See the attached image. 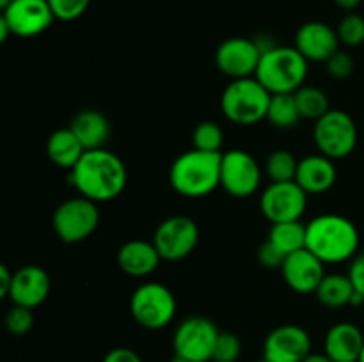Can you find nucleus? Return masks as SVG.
I'll use <instances>...</instances> for the list:
<instances>
[{
	"label": "nucleus",
	"instance_id": "17",
	"mask_svg": "<svg viewBox=\"0 0 364 362\" xmlns=\"http://www.w3.org/2000/svg\"><path fill=\"white\" fill-rule=\"evenodd\" d=\"M50 277L46 270L38 265H25L13 273V286L9 291V300L14 305L36 309L48 298Z\"/></svg>",
	"mask_w": 364,
	"mask_h": 362
},
{
	"label": "nucleus",
	"instance_id": "33",
	"mask_svg": "<svg viewBox=\"0 0 364 362\" xmlns=\"http://www.w3.org/2000/svg\"><path fill=\"white\" fill-rule=\"evenodd\" d=\"M48 4L55 20L73 21L87 11L91 0H48Z\"/></svg>",
	"mask_w": 364,
	"mask_h": 362
},
{
	"label": "nucleus",
	"instance_id": "21",
	"mask_svg": "<svg viewBox=\"0 0 364 362\" xmlns=\"http://www.w3.org/2000/svg\"><path fill=\"white\" fill-rule=\"evenodd\" d=\"M162 256L153 241L130 240L117 251V265L130 277H148L162 263Z\"/></svg>",
	"mask_w": 364,
	"mask_h": 362
},
{
	"label": "nucleus",
	"instance_id": "13",
	"mask_svg": "<svg viewBox=\"0 0 364 362\" xmlns=\"http://www.w3.org/2000/svg\"><path fill=\"white\" fill-rule=\"evenodd\" d=\"M262 50L256 39L230 38L219 45L215 52V64L220 73L231 80L255 77L258 70Z\"/></svg>",
	"mask_w": 364,
	"mask_h": 362
},
{
	"label": "nucleus",
	"instance_id": "23",
	"mask_svg": "<svg viewBox=\"0 0 364 362\" xmlns=\"http://www.w3.org/2000/svg\"><path fill=\"white\" fill-rule=\"evenodd\" d=\"M84 146L78 141L77 135L70 130V126L55 130L46 142V155H48L50 162L60 169H73L78 160L84 156Z\"/></svg>",
	"mask_w": 364,
	"mask_h": 362
},
{
	"label": "nucleus",
	"instance_id": "2",
	"mask_svg": "<svg viewBox=\"0 0 364 362\" xmlns=\"http://www.w3.org/2000/svg\"><path fill=\"white\" fill-rule=\"evenodd\" d=\"M306 248L329 265L348 261L358 256L359 231L347 216L318 215L306 224Z\"/></svg>",
	"mask_w": 364,
	"mask_h": 362
},
{
	"label": "nucleus",
	"instance_id": "26",
	"mask_svg": "<svg viewBox=\"0 0 364 362\" xmlns=\"http://www.w3.org/2000/svg\"><path fill=\"white\" fill-rule=\"evenodd\" d=\"M301 119L302 117L301 112H299L294 92L272 94L269 112H267V121H269L272 126L279 128V130H290V128L297 126V123Z\"/></svg>",
	"mask_w": 364,
	"mask_h": 362
},
{
	"label": "nucleus",
	"instance_id": "36",
	"mask_svg": "<svg viewBox=\"0 0 364 362\" xmlns=\"http://www.w3.org/2000/svg\"><path fill=\"white\" fill-rule=\"evenodd\" d=\"M348 277H350L355 291L364 297V252H361V254H358L352 259L350 268H348Z\"/></svg>",
	"mask_w": 364,
	"mask_h": 362
},
{
	"label": "nucleus",
	"instance_id": "12",
	"mask_svg": "<svg viewBox=\"0 0 364 362\" xmlns=\"http://www.w3.org/2000/svg\"><path fill=\"white\" fill-rule=\"evenodd\" d=\"M308 208V194L297 181L270 183L259 197V209L270 224L301 220Z\"/></svg>",
	"mask_w": 364,
	"mask_h": 362
},
{
	"label": "nucleus",
	"instance_id": "27",
	"mask_svg": "<svg viewBox=\"0 0 364 362\" xmlns=\"http://www.w3.org/2000/svg\"><path fill=\"white\" fill-rule=\"evenodd\" d=\"M294 96L302 119L318 121L320 117L326 116L331 110L329 96H327L320 87L302 85L301 89H297V91L294 92Z\"/></svg>",
	"mask_w": 364,
	"mask_h": 362
},
{
	"label": "nucleus",
	"instance_id": "1",
	"mask_svg": "<svg viewBox=\"0 0 364 362\" xmlns=\"http://www.w3.org/2000/svg\"><path fill=\"white\" fill-rule=\"evenodd\" d=\"M70 185L95 202H109L119 197L128 183V170L123 160L109 149L85 151L70 170Z\"/></svg>",
	"mask_w": 364,
	"mask_h": 362
},
{
	"label": "nucleus",
	"instance_id": "41",
	"mask_svg": "<svg viewBox=\"0 0 364 362\" xmlns=\"http://www.w3.org/2000/svg\"><path fill=\"white\" fill-rule=\"evenodd\" d=\"M169 362H191V361H187V358H181V357H178V355H174V357L171 358Z\"/></svg>",
	"mask_w": 364,
	"mask_h": 362
},
{
	"label": "nucleus",
	"instance_id": "20",
	"mask_svg": "<svg viewBox=\"0 0 364 362\" xmlns=\"http://www.w3.org/2000/svg\"><path fill=\"white\" fill-rule=\"evenodd\" d=\"M336 177L338 170L334 165V160L322 155V153L299 160L295 181L308 195H318L331 190L336 183Z\"/></svg>",
	"mask_w": 364,
	"mask_h": 362
},
{
	"label": "nucleus",
	"instance_id": "35",
	"mask_svg": "<svg viewBox=\"0 0 364 362\" xmlns=\"http://www.w3.org/2000/svg\"><path fill=\"white\" fill-rule=\"evenodd\" d=\"M258 259H259V263L265 266V268L281 270V266H283L287 256H284L283 252L276 247V245L270 243L269 240H265L258 248Z\"/></svg>",
	"mask_w": 364,
	"mask_h": 362
},
{
	"label": "nucleus",
	"instance_id": "34",
	"mask_svg": "<svg viewBox=\"0 0 364 362\" xmlns=\"http://www.w3.org/2000/svg\"><path fill=\"white\" fill-rule=\"evenodd\" d=\"M326 66L331 77L336 78V80H345V78L350 77L355 70L354 57L348 52H343V50H338L336 53H333V55L326 60Z\"/></svg>",
	"mask_w": 364,
	"mask_h": 362
},
{
	"label": "nucleus",
	"instance_id": "29",
	"mask_svg": "<svg viewBox=\"0 0 364 362\" xmlns=\"http://www.w3.org/2000/svg\"><path fill=\"white\" fill-rule=\"evenodd\" d=\"M224 131L213 121H203L192 131V146L194 149L206 153H223Z\"/></svg>",
	"mask_w": 364,
	"mask_h": 362
},
{
	"label": "nucleus",
	"instance_id": "28",
	"mask_svg": "<svg viewBox=\"0 0 364 362\" xmlns=\"http://www.w3.org/2000/svg\"><path fill=\"white\" fill-rule=\"evenodd\" d=\"M299 169V160L288 149H276L270 153L265 162V174L270 183H283V181H295Z\"/></svg>",
	"mask_w": 364,
	"mask_h": 362
},
{
	"label": "nucleus",
	"instance_id": "30",
	"mask_svg": "<svg viewBox=\"0 0 364 362\" xmlns=\"http://www.w3.org/2000/svg\"><path fill=\"white\" fill-rule=\"evenodd\" d=\"M338 38L347 46H359L364 43V18L358 13H348L338 23Z\"/></svg>",
	"mask_w": 364,
	"mask_h": 362
},
{
	"label": "nucleus",
	"instance_id": "5",
	"mask_svg": "<svg viewBox=\"0 0 364 362\" xmlns=\"http://www.w3.org/2000/svg\"><path fill=\"white\" fill-rule=\"evenodd\" d=\"M270 94L256 77L231 80L220 96V110L228 121L240 126H251L267 119Z\"/></svg>",
	"mask_w": 364,
	"mask_h": 362
},
{
	"label": "nucleus",
	"instance_id": "6",
	"mask_svg": "<svg viewBox=\"0 0 364 362\" xmlns=\"http://www.w3.org/2000/svg\"><path fill=\"white\" fill-rule=\"evenodd\" d=\"M178 311L174 293L160 283H144L132 293L130 314L142 329H166Z\"/></svg>",
	"mask_w": 364,
	"mask_h": 362
},
{
	"label": "nucleus",
	"instance_id": "9",
	"mask_svg": "<svg viewBox=\"0 0 364 362\" xmlns=\"http://www.w3.org/2000/svg\"><path fill=\"white\" fill-rule=\"evenodd\" d=\"M220 330L205 316H191L176 327L173 336L174 355L191 362H212Z\"/></svg>",
	"mask_w": 364,
	"mask_h": 362
},
{
	"label": "nucleus",
	"instance_id": "40",
	"mask_svg": "<svg viewBox=\"0 0 364 362\" xmlns=\"http://www.w3.org/2000/svg\"><path fill=\"white\" fill-rule=\"evenodd\" d=\"M302 362H333L326 353H311L304 358Z\"/></svg>",
	"mask_w": 364,
	"mask_h": 362
},
{
	"label": "nucleus",
	"instance_id": "25",
	"mask_svg": "<svg viewBox=\"0 0 364 362\" xmlns=\"http://www.w3.org/2000/svg\"><path fill=\"white\" fill-rule=\"evenodd\" d=\"M267 240L276 245L284 256H290L306 248V226L301 220L272 224Z\"/></svg>",
	"mask_w": 364,
	"mask_h": 362
},
{
	"label": "nucleus",
	"instance_id": "14",
	"mask_svg": "<svg viewBox=\"0 0 364 362\" xmlns=\"http://www.w3.org/2000/svg\"><path fill=\"white\" fill-rule=\"evenodd\" d=\"M2 18L16 38H34L53 23L48 0H13L2 9Z\"/></svg>",
	"mask_w": 364,
	"mask_h": 362
},
{
	"label": "nucleus",
	"instance_id": "24",
	"mask_svg": "<svg viewBox=\"0 0 364 362\" xmlns=\"http://www.w3.org/2000/svg\"><path fill=\"white\" fill-rule=\"evenodd\" d=\"M354 293L355 287L348 273L347 275L345 273H326L315 291L320 304L329 309H341L345 305H350Z\"/></svg>",
	"mask_w": 364,
	"mask_h": 362
},
{
	"label": "nucleus",
	"instance_id": "15",
	"mask_svg": "<svg viewBox=\"0 0 364 362\" xmlns=\"http://www.w3.org/2000/svg\"><path fill=\"white\" fill-rule=\"evenodd\" d=\"M311 353L308 330L294 323L276 327L263 341V358L269 362H302Z\"/></svg>",
	"mask_w": 364,
	"mask_h": 362
},
{
	"label": "nucleus",
	"instance_id": "32",
	"mask_svg": "<svg viewBox=\"0 0 364 362\" xmlns=\"http://www.w3.org/2000/svg\"><path fill=\"white\" fill-rule=\"evenodd\" d=\"M34 327V314L32 309L23 305H14L6 314V329L11 336H25Z\"/></svg>",
	"mask_w": 364,
	"mask_h": 362
},
{
	"label": "nucleus",
	"instance_id": "11",
	"mask_svg": "<svg viewBox=\"0 0 364 362\" xmlns=\"http://www.w3.org/2000/svg\"><path fill=\"white\" fill-rule=\"evenodd\" d=\"M262 167L251 153L230 149L220 160V187L237 199L251 197L262 185Z\"/></svg>",
	"mask_w": 364,
	"mask_h": 362
},
{
	"label": "nucleus",
	"instance_id": "37",
	"mask_svg": "<svg viewBox=\"0 0 364 362\" xmlns=\"http://www.w3.org/2000/svg\"><path fill=\"white\" fill-rule=\"evenodd\" d=\"M102 362H142V358L141 355L135 350H132V348L119 346L110 350L109 353L103 357Z\"/></svg>",
	"mask_w": 364,
	"mask_h": 362
},
{
	"label": "nucleus",
	"instance_id": "42",
	"mask_svg": "<svg viewBox=\"0 0 364 362\" xmlns=\"http://www.w3.org/2000/svg\"><path fill=\"white\" fill-rule=\"evenodd\" d=\"M11 2H13V0H0V7H2V9H4V7L9 6Z\"/></svg>",
	"mask_w": 364,
	"mask_h": 362
},
{
	"label": "nucleus",
	"instance_id": "39",
	"mask_svg": "<svg viewBox=\"0 0 364 362\" xmlns=\"http://www.w3.org/2000/svg\"><path fill=\"white\" fill-rule=\"evenodd\" d=\"M334 2H336V6L341 7V9L354 11L355 7L363 2V0H334Z\"/></svg>",
	"mask_w": 364,
	"mask_h": 362
},
{
	"label": "nucleus",
	"instance_id": "31",
	"mask_svg": "<svg viewBox=\"0 0 364 362\" xmlns=\"http://www.w3.org/2000/svg\"><path fill=\"white\" fill-rule=\"evenodd\" d=\"M242 355V341L233 332H219L212 362H237Z\"/></svg>",
	"mask_w": 364,
	"mask_h": 362
},
{
	"label": "nucleus",
	"instance_id": "18",
	"mask_svg": "<svg viewBox=\"0 0 364 362\" xmlns=\"http://www.w3.org/2000/svg\"><path fill=\"white\" fill-rule=\"evenodd\" d=\"M295 48L313 62H326L340 50V38L336 28L323 21H308L295 34Z\"/></svg>",
	"mask_w": 364,
	"mask_h": 362
},
{
	"label": "nucleus",
	"instance_id": "38",
	"mask_svg": "<svg viewBox=\"0 0 364 362\" xmlns=\"http://www.w3.org/2000/svg\"><path fill=\"white\" fill-rule=\"evenodd\" d=\"M13 273L6 265H0V297H9L11 286H13Z\"/></svg>",
	"mask_w": 364,
	"mask_h": 362
},
{
	"label": "nucleus",
	"instance_id": "10",
	"mask_svg": "<svg viewBox=\"0 0 364 362\" xmlns=\"http://www.w3.org/2000/svg\"><path fill=\"white\" fill-rule=\"evenodd\" d=\"M151 241L164 261H181L198 247L199 227L191 216L173 215L156 226Z\"/></svg>",
	"mask_w": 364,
	"mask_h": 362
},
{
	"label": "nucleus",
	"instance_id": "7",
	"mask_svg": "<svg viewBox=\"0 0 364 362\" xmlns=\"http://www.w3.org/2000/svg\"><path fill=\"white\" fill-rule=\"evenodd\" d=\"M100 226L98 202L87 197H73L60 202L52 216V227L64 243H80L95 234Z\"/></svg>",
	"mask_w": 364,
	"mask_h": 362
},
{
	"label": "nucleus",
	"instance_id": "44",
	"mask_svg": "<svg viewBox=\"0 0 364 362\" xmlns=\"http://www.w3.org/2000/svg\"><path fill=\"white\" fill-rule=\"evenodd\" d=\"M255 362H269L267 358H259V361H255Z\"/></svg>",
	"mask_w": 364,
	"mask_h": 362
},
{
	"label": "nucleus",
	"instance_id": "16",
	"mask_svg": "<svg viewBox=\"0 0 364 362\" xmlns=\"http://www.w3.org/2000/svg\"><path fill=\"white\" fill-rule=\"evenodd\" d=\"M323 265L326 263L320 261L311 251L301 248V251L287 256L283 266H281V273L290 290H294L295 293L308 295L315 293L318 284L326 277Z\"/></svg>",
	"mask_w": 364,
	"mask_h": 362
},
{
	"label": "nucleus",
	"instance_id": "43",
	"mask_svg": "<svg viewBox=\"0 0 364 362\" xmlns=\"http://www.w3.org/2000/svg\"><path fill=\"white\" fill-rule=\"evenodd\" d=\"M359 362H364V348H363V353H361V358H359Z\"/></svg>",
	"mask_w": 364,
	"mask_h": 362
},
{
	"label": "nucleus",
	"instance_id": "8",
	"mask_svg": "<svg viewBox=\"0 0 364 362\" xmlns=\"http://www.w3.org/2000/svg\"><path fill=\"white\" fill-rule=\"evenodd\" d=\"M313 138L322 155L333 160L347 158L358 146V126L350 114L331 109L326 116L315 121Z\"/></svg>",
	"mask_w": 364,
	"mask_h": 362
},
{
	"label": "nucleus",
	"instance_id": "3",
	"mask_svg": "<svg viewBox=\"0 0 364 362\" xmlns=\"http://www.w3.org/2000/svg\"><path fill=\"white\" fill-rule=\"evenodd\" d=\"M223 153H206L192 148L178 156L169 169V183L180 195L199 199L220 187Z\"/></svg>",
	"mask_w": 364,
	"mask_h": 362
},
{
	"label": "nucleus",
	"instance_id": "22",
	"mask_svg": "<svg viewBox=\"0 0 364 362\" xmlns=\"http://www.w3.org/2000/svg\"><path fill=\"white\" fill-rule=\"evenodd\" d=\"M70 130L77 135L85 151L105 148L110 137L109 119L105 117V114L95 109L80 110L78 114H75L70 123Z\"/></svg>",
	"mask_w": 364,
	"mask_h": 362
},
{
	"label": "nucleus",
	"instance_id": "4",
	"mask_svg": "<svg viewBox=\"0 0 364 362\" xmlns=\"http://www.w3.org/2000/svg\"><path fill=\"white\" fill-rule=\"evenodd\" d=\"M256 78L270 94L295 92L308 77V59L295 46H279L262 53Z\"/></svg>",
	"mask_w": 364,
	"mask_h": 362
},
{
	"label": "nucleus",
	"instance_id": "19",
	"mask_svg": "<svg viewBox=\"0 0 364 362\" xmlns=\"http://www.w3.org/2000/svg\"><path fill=\"white\" fill-rule=\"evenodd\" d=\"M364 348V336L358 325L341 322L331 327L323 339V353L333 362H359Z\"/></svg>",
	"mask_w": 364,
	"mask_h": 362
}]
</instances>
